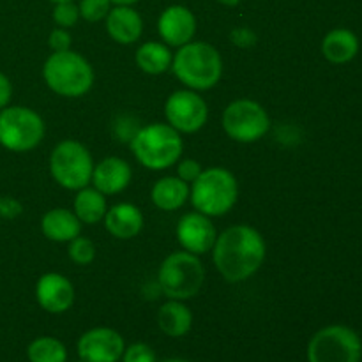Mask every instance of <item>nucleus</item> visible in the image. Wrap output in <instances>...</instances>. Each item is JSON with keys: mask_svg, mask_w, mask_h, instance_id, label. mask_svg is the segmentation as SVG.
Masks as SVG:
<instances>
[{"mask_svg": "<svg viewBox=\"0 0 362 362\" xmlns=\"http://www.w3.org/2000/svg\"><path fill=\"white\" fill-rule=\"evenodd\" d=\"M42 78L60 98L76 99L90 92L95 74L90 62L73 49L53 52L42 64Z\"/></svg>", "mask_w": 362, "mask_h": 362, "instance_id": "nucleus-4", "label": "nucleus"}, {"mask_svg": "<svg viewBox=\"0 0 362 362\" xmlns=\"http://www.w3.org/2000/svg\"><path fill=\"white\" fill-rule=\"evenodd\" d=\"M41 232L53 243H71L74 237L81 235V221L73 211L57 207L42 216Z\"/></svg>", "mask_w": 362, "mask_h": 362, "instance_id": "nucleus-19", "label": "nucleus"}, {"mask_svg": "<svg viewBox=\"0 0 362 362\" xmlns=\"http://www.w3.org/2000/svg\"><path fill=\"white\" fill-rule=\"evenodd\" d=\"M152 204L165 212H173L189 200V184L179 177H163L152 186Z\"/></svg>", "mask_w": 362, "mask_h": 362, "instance_id": "nucleus-21", "label": "nucleus"}, {"mask_svg": "<svg viewBox=\"0 0 362 362\" xmlns=\"http://www.w3.org/2000/svg\"><path fill=\"white\" fill-rule=\"evenodd\" d=\"M78 9H80V18H83L88 23H98L108 16L112 2L110 0H80Z\"/></svg>", "mask_w": 362, "mask_h": 362, "instance_id": "nucleus-27", "label": "nucleus"}, {"mask_svg": "<svg viewBox=\"0 0 362 362\" xmlns=\"http://www.w3.org/2000/svg\"><path fill=\"white\" fill-rule=\"evenodd\" d=\"M106 211H108V204H106V197L101 191L92 187H81L76 191V197L73 202V212L76 218L80 219L81 225H95V223L103 221Z\"/></svg>", "mask_w": 362, "mask_h": 362, "instance_id": "nucleus-23", "label": "nucleus"}, {"mask_svg": "<svg viewBox=\"0 0 362 362\" xmlns=\"http://www.w3.org/2000/svg\"><path fill=\"white\" fill-rule=\"evenodd\" d=\"M110 2H112L113 6H134V4L140 2V0H110Z\"/></svg>", "mask_w": 362, "mask_h": 362, "instance_id": "nucleus-35", "label": "nucleus"}, {"mask_svg": "<svg viewBox=\"0 0 362 362\" xmlns=\"http://www.w3.org/2000/svg\"><path fill=\"white\" fill-rule=\"evenodd\" d=\"M166 122L180 134L198 133L209 120V105L197 90L182 88L168 95L165 103Z\"/></svg>", "mask_w": 362, "mask_h": 362, "instance_id": "nucleus-11", "label": "nucleus"}, {"mask_svg": "<svg viewBox=\"0 0 362 362\" xmlns=\"http://www.w3.org/2000/svg\"><path fill=\"white\" fill-rule=\"evenodd\" d=\"M161 362H191V361H186V359H175V357H173V359H165V361H161Z\"/></svg>", "mask_w": 362, "mask_h": 362, "instance_id": "nucleus-37", "label": "nucleus"}, {"mask_svg": "<svg viewBox=\"0 0 362 362\" xmlns=\"http://www.w3.org/2000/svg\"><path fill=\"white\" fill-rule=\"evenodd\" d=\"M158 32L163 42L168 46H180L187 45L193 41L197 34V18L194 13L186 6H170L159 14L158 20Z\"/></svg>", "mask_w": 362, "mask_h": 362, "instance_id": "nucleus-14", "label": "nucleus"}, {"mask_svg": "<svg viewBox=\"0 0 362 362\" xmlns=\"http://www.w3.org/2000/svg\"><path fill=\"white\" fill-rule=\"evenodd\" d=\"M361 336L346 325H327L315 332L308 343V362H361Z\"/></svg>", "mask_w": 362, "mask_h": 362, "instance_id": "nucleus-9", "label": "nucleus"}, {"mask_svg": "<svg viewBox=\"0 0 362 362\" xmlns=\"http://www.w3.org/2000/svg\"><path fill=\"white\" fill-rule=\"evenodd\" d=\"M189 200L194 211L209 218H219L235 207L239 200V182L230 170L211 166L202 170L200 177L191 184Z\"/></svg>", "mask_w": 362, "mask_h": 362, "instance_id": "nucleus-5", "label": "nucleus"}, {"mask_svg": "<svg viewBox=\"0 0 362 362\" xmlns=\"http://www.w3.org/2000/svg\"><path fill=\"white\" fill-rule=\"evenodd\" d=\"M103 223H105L106 232L112 237L119 240H129L144 230L145 219L136 205L122 202V204L112 205L106 211Z\"/></svg>", "mask_w": 362, "mask_h": 362, "instance_id": "nucleus-18", "label": "nucleus"}, {"mask_svg": "<svg viewBox=\"0 0 362 362\" xmlns=\"http://www.w3.org/2000/svg\"><path fill=\"white\" fill-rule=\"evenodd\" d=\"M126 350L120 332L110 327H94L83 332L76 343L78 357L85 362H119Z\"/></svg>", "mask_w": 362, "mask_h": 362, "instance_id": "nucleus-12", "label": "nucleus"}, {"mask_svg": "<svg viewBox=\"0 0 362 362\" xmlns=\"http://www.w3.org/2000/svg\"><path fill=\"white\" fill-rule=\"evenodd\" d=\"M80 20V9L74 2H59L53 7V21L60 28H71Z\"/></svg>", "mask_w": 362, "mask_h": 362, "instance_id": "nucleus-28", "label": "nucleus"}, {"mask_svg": "<svg viewBox=\"0 0 362 362\" xmlns=\"http://www.w3.org/2000/svg\"><path fill=\"white\" fill-rule=\"evenodd\" d=\"M106 32L115 42L134 45L144 34V18L133 6H115L105 18Z\"/></svg>", "mask_w": 362, "mask_h": 362, "instance_id": "nucleus-17", "label": "nucleus"}, {"mask_svg": "<svg viewBox=\"0 0 362 362\" xmlns=\"http://www.w3.org/2000/svg\"><path fill=\"white\" fill-rule=\"evenodd\" d=\"M218 2L223 4V6H226V7H235V6H239L240 0H218Z\"/></svg>", "mask_w": 362, "mask_h": 362, "instance_id": "nucleus-36", "label": "nucleus"}, {"mask_svg": "<svg viewBox=\"0 0 362 362\" xmlns=\"http://www.w3.org/2000/svg\"><path fill=\"white\" fill-rule=\"evenodd\" d=\"M23 214V204L9 194H0V218L2 219H16Z\"/></svg>", "mask_w": 362, "mask_h": 362, "instance_id": "nucleus-32", "label": "nucleus"}, {"mask_svg": "<svg viewBox=\"0 0 362 362\" xmlns=\"http://www.w3.org/2000/svg\"><path fill=\"white\" fill-rule=\"evenodd\" d=\"M74 362H85V361H81V359H80V361H74Z\"/></svg>", "mask_w": 362, "mask_h": 362, "instance_id": "nucleus-39", "label": "nucleus"}, {"mask_svg": "<svg viewBox=\"0 0 362 362\" xmlns=\"http://www.w3.org/2000/svg\"><path fill=\"white\" fill-rule=\"evenodd\" d=\"M158 325L170 338H182L193 327V313L184 300L170 299L159 308Z\"/></svg>", "mask_w": 362, "mask_h": 362, "instance_id": "nucleus-22", "label": "nucleus"}, {"mask_svg": "<svg viewBox=\"0 0 362 362\" xmlns=\"http://www.w3.org/2000/svg\"><path fill=\"white\" fill-rule=\"evenodd\" d=\"M35 299L46 313H66L74 304V286L60 272H46L35 283Z\"/></svg>", "mask_w": 362, "mask_h": 362, "instance_id": "nucleus-15", "label": "nucleus"}, {"mask_svg": "<svg viewBox=\"0 0 362 362\" xmlns=\"http://www.w3.org/2000/svg\"><path fill=\"white\" fill-rule=\"evenodd\" d=\"M52 2L59 4V2H74V0H52Z\"/></svg>", "mask_w": 362, "mask_h": 362, "instance_id": "nucleus-38", "label": "nucleus"}, {"mask_svg": "<svg viewBox=\"0 0 362 362\" xmlns=\"http://www.w3.org/2000/svg\"><path fill=\"white\" fill-rule=\"evenodd\" d=\"M67 255L76 265H88L95 258V244L87 237H74L67 247Z\"/></svg>", "mask_w": 362, "mask_h": 362, "instance_id": "nucleus-26", "label": "nucleus"}, {"mask_svg": "<svg viewBox=\"0 0 362 362\" xmlns=\"http://www.w3.org/2000/svg\"><path fill=\"white\" fill-rule=\"evenodd\" d=\"M46 126L42 117L28 106L0 110V145L9 152H30L42 141Z\"/></svg>", "mask_w": 362, "mask_h": 362, "instance_id": "nucleus-8", "label": "nucleus"}, {"mask_svg": "<svg viewBox=\"0 0 362 362\" xmlns=\"http://www.w3.org/2000/svg\"><path fill=\"white\" fill-rule=\"evenodd\" d=\"M223 57L212 45L191 41L173 53L172 71L177 80L191 90H211L223 78Z\"/></svg>", "mask_w": 362, "mask_h": 362, "instance_id": "nucleus-2", "label": "nucleus"}, {"mask_svg": "<svg viewBox=\"0 0 362 362\" xmlns=\"http://www.w3.org/2000/svg\"><path fill=\"white\" fill-rule=\"evenodd\" d=\"M230 39L235 46H240V48H250L257 42V34H255L251 28L247 27H239L233 28L232 34H230Z\"/></svg>", "mask_w": 362, "mask_h": 362, "instance_id": "nucleus-33", "label": "nucleus"}, {"mask_svg": "<svg viewBox=\"0 0 362 362\" xmlns=\"http://www.w3.org/2000/svg\"><path fill=\"white\" fill-rule=\"evenodd\" d=\"M204 281V265L200 258L189 251H173L159 265V288L172 300H187L198 296Z\"/></svg>", "mask_w": 362, "mask_h": 362, "instance_id": "nucleus-6", "label": "nucleus"}, {"mask_svg": "<svg viewBox=\"0 0 362 362\" xmlns=\"http://www.w3.org/2000/svg\"><path fill=\"white\" fill-rule=\"evenodd\" d=\"M131 179H133V170L129 163L117 156H110L94 166L90 182L105 197H112L122 193L131 184Z\"/></svg>", "mask_w": 362, "mask_h": 362, "instance_id": "nucleus-16", "label": "nucleus"}, {"mask_svg": "<svg viewBox=\"0 0 362 362\" xmlns=\"http://www.w3.org/2000/svg\"><path fill=\"white\" fill-rule=\"evenodd\" d=\"M11 99H13V83H11L9 76L0 71V110L9 106Z\"/></svg>", "mask_w": 362, "mask_h": 362, "instance_id": "nucleus-34", "label": "nucleus"}, {"mask_svg": "<svg viewBox=\"0 0 362 362\" xmlns=\"http://www.w3.org/2000/svg\"><path fill=\"white\" fill-rule=\"evenodd\" d=\"M94 166L90 151L78 140H62L49 154V173L64 189L80 191L87 187Z\"/></svg>", "mask_w": 362, "mask_h": 362, "instance_id": "nucleus-7", "label": "nucleus"}, {"mask_svg": "<svg viewBox=\"0 0 362 362\" xmlns=\"http://www.w3.org/2000/svg\"><path fill=\"white\" fill-rule=\"evenodd\" d=\"M175 233L177 240L184 247V251H189L197 257L212 251L216 237H218V232H216V226L211 221V218L198 211L184 214L177 223Z\"/></svg>", "mask_w": 362, "mask_h": 362, "instance_id": "nucleus-13", "label": "nucleus"}, {"mask_svg": "<svg viewBox=\"0 0 362 362\" xmlns=\"http://www.w3.org/2000/svg\"><path fill=\"white\" fill-rule=\"evenodd\" d=\"M122 362H156V352L147 343H133L126 346L122 354Z\"/></svg>", "mask_w": 362, "mask_h": 362, "instance_id": "nucleus-29", "label": "nucleus"}, {"mask_svg": "<svg viewBox=\"0 0 362 362\" xmlns=\"http://www.w3.org/2000/svg\"><path fill=\"white\" fill-rule=\"evenodd\" d=\"M71 34L67 28H53L48 35V46L52 52H66V49H71Z\"/></svg>", "mask_w": 362, "mask_h": 362, "instance_id": "nucleus-31", "label": "nucleus"}, {"mask_svg": "<svg viewBox=\"0 0 362 362\" xmlns=\"http://www.w3.org/2000/svg\"><path fill=\"white\" fill-rule=\"evenodd\" d=\"M134 60H136V66L140 67V71L158 76V74L172 69L173 53L170 52V46L165 42L147 41L136 49Z\"/></svg>", "mask_w": 362, "mask_h": 362, "instance_id": "nucleus-24", "label": "nucleus"}, {"mask_svg": "<svg viewBox=\"0 0 362 362\" xmlns=\"http://www.w3.org/2000/svg\"><path fill=\"white\" fill-rule=\"evenodd\" d=\"M359 37L350 28H334L322 39V55L331 64H346L359 53Z\"/></svg>", "mask_w": 362, "mask_h": 362, "instance_id": "nucleus-20", "label": "nucleus"}, {"mask_svg": "<svg viewBox=\"0 0 362 362\" xmlns=\"http://www.w3.org/2000/svg\"><path fill=\"white\" fill-rule=\"evenodd\" d=\"M175 166H177V177L187 184H193L202 173L200 163L194 161V159H179V163H177Z\"/></svg>", "mask_w": 362, "mask_h": 362, "instance_id": "nucleus-30", "label": "nucleus"}, {"mask_svg": "<svg viewBox=\"0 0 362 362\" xmlns=\"http://www.w3.org/2000/svg\"><path fill=\"white\" fill-rule=\"evenodd\" d=\"M267 257V244L262 233L250 225H235L218 233L212 260L223 279L240 283L257 274Z\"/></svg>", "mask_w": 362, "mask_h": 362, "instance_id": "nucleus-1", "label": "nucleus"}, {"mask_svg": "<svg viewBox=\"0 0 362 362\" xmlns=\"http://www.w3.org/2000/svg\"><path fill=\"white\" fill-rule=\"evenodd\" d=\"M30 362H67V349L53 336H39L27 349Z\"/></svg>", "mask_w": 362, "mask_h": 362, "instance_id": "nucleus-25", "label": "nucleus"}, {"mask_svg": "<svg viewBox=\"0 0 362 362\" xmlns=\"http://www.w3.org/2000/svg\"><path fill=\"white\" fill-rule=\"evenodd\" d=\"M129 147L144 168L161 172L179 163L184 141L179 131L173 129L170 124L154 122L140 127L131 136Z\"/></svg>", "mask_w": 362, "mask_h": 362, "instance_id": "nucleus-3", "label": "nucleus"}, {"mask_svg": "<svg viewBox=\"0 0 362 362\" xmlns=\"http://www.w3.org/2000/svg\"><path fill=\"white\" fill-rule=\"evenodd\" d=\"M221 124L230 140L255 144L269 133L271 117L260 103L253 99H235L223 112Z\"/></svg>", "mask_w": 362, "mask_h": 362, "instance_id": "nucleus-10", "label": "nucleus"}]
</instances>
